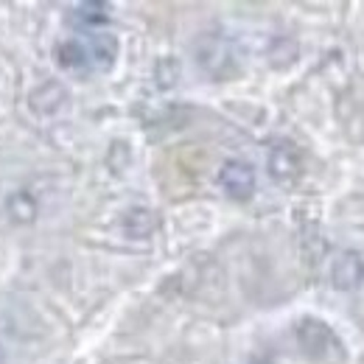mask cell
<instances>
[{
    "mask_svg": "<svg viewBox=\"0 0 364 364\" xmlns=\"http://www.w3.org/2000/svg\"><path fill=\"white\" fill-rule=\"evenodd\" d=\"M297 345L311 359H333V356H342L345 350L333 328L317 317H303L297 322Z\"/></svg>",
    "mask_w": 364,
    "mask_h": 364,
    "instance_id": "6da1fadb",
    "label": "cell"
},
{
    "mask_svg": "<svg viewBox=\"0 0 364 364\" xmlns=\"http://www.w3.org/2000/svg\"><path fill=\"white\" fill-rule=\"evenodd\" d=\"M331 286L339 291H356L364 286V252L342 250L331 267Z\"/></svg>",
    "mask_w": 364,
    "mask_h": 364,
    "instance_id": "7a4b0ae2",
    "label": "cell"
},
{
    "mask_svg": "<svg viewBox=\"0 0 364 364\" xmlns=\"http://www.w3.org/2000/svg\"><path fill=\"white\" fill-rule=\"evenodd\" d=\"M219 185L225 188L230 199L247 202L255 193V168L244 160H228L219 171Z\"/></svg>",
    "mask_w": 364,
    "mask_h": 364,
    "instance_id": "3957f363",
    "label": "cell"
},
{
    "mask_svg": "<svg viewBox=\"0 0 364 364\" xmlns=\"http://www.w3.org/2000/svg\"><path fill=\"white\" fill-rule=\"evenodd\" d=\"M196 62L210 76H228L232 70V48L222 37H205L196 46Z\"/></svg>",
    "mask_w": 364,
    "mask_h": 364,
    "instance_id": "277c9868",
    "label": "cell"
},
{
    "mask_svg": "<svg viewBox=\"0 0 364 364\" xmlns=\"http://www.w3.org/2000/svg\"><path fill=\"white\" fill-rule=\"evenodd\" d=\"M269 177L274 182H280V185H289V182H294L300 177V171H303V157H300V151H297V146L294 143H274L272 151H269Z\"/></svg>",
    "mask_w": 364,
    "mask_h": 364,
    "instance_id": "5b68a950",
    "label": "cell"
},
{
    "mask_svg": "<svg viewBox=\"0 0 364 364\" xmlns=\"http://www.w3.org/2000/svg\"><path fill=\"white\" fill-rule=\"evenodd\" d=\"M154 230H157V213L149 208H132L124 216V232L132 241H146Z\"/></svg>",
    "mask_w": 364,
    "mask_h": 364,
    "instance_id": "8992f818",
    "label": "cell"
},
{
    "mask_svg": "<svg viewBox=\"0 0 364 364\" xmlns=\"http://www.w3.org/2000/svg\"><path fill=\"white\" fill-rule=\"evenodd\" d=\"M56 59H59L62 68L76 70V73H85V70L92 65L90 50H87V46H82L79 40H68V43H62V46L56 48Z\"/></svg>",
    "mask_w": 364,
    "mask_h": 364,
    "instance_id": "52a82bcc",
    "label": "cell"
},
{
    "mask_svg": "<svg viewBox=\"0 0 364 364\" xmlns=\"http://www.w3.org/2000/svg\"><path fill=\"white\" fill-rule=\"evenodd\" d=\"M65 98H68V92H65L62 85L48 82L40 90L31 92V107H34L37 112H43V115H50V112H56V109L65 104Z\"/></svg>",
    "mask_w": 364,
    "mask_h": 364,
    "instance_id": "ba28073f",
    "label": "cell"
},
{
    "mask_svg": "<svg viewBox=\"0 0 364 364\" xmlns=\"http://www.w3.org/2000/svg\"><path fill=\"white\" fill-rule=\"evenodd\" d=\"M90 50V62L95 68H101V70H107V68H112V62H115V56H118V40L112 37V34H98V37H92V43L87 46Z\"/></svg>",
    "mask_w": 364,
    "mask_h": 364,
    "instance_id": "9c48e42d",
    "label": "cell"
},
{
    "mask_svg": "<svg viewBox=\"0 0 364 364\" xmlns=\"http://www.w3.org/2000/svg\"><path fill=\"white\" fill-rule=\"evenodd\" d=\"M73 23L79 26H87V28H95V26H104L109 23V6L107 3H98V0H87V3H79L73 6Z\"/></svg>",
    "mask_w": 364,
    "mask_h": 364,
    "instance_id": "30bf717a",
    "label": "cell"
},
{
    "mask_svg": "<svg viewBox=\"0 0 364 364\" xmlns=\"http://www.w3.org/2000/svg\"><path fill=\"white\" fill-rule=\"evenodd\" d=\"M9 216L17 222V225H31L37 219V202L28 196V193H11L9 199Z\"/></svg>",
    "mask_w": 364,
    "mask_h": 364,
    "instance_id": "8fae6325",
    "label": "cell"
},
{
    "mask_svg": "<svg viewBox=\"0 0 364 364\" xmlns=\"http://www.w3.org/2000/svg\"><path fill=\"white\" fill-rule=\"evenodd\" d=\"M154 82H157L163 90L174 87V85L180 82V62L171 59V56H163V59L157 62V68H154Z\"/></svg>",
    "mask_w": 364,
    "mask_h": 364,
    "instance_id": "7c38bea8",
    "label": "cell"
},
{
    "mask_svg": "<svg viewBox=\"0 0 364 364\" xmlns=\"http://www.w3.org/2000/svg\"><path fill=\"white\" fill-rule=\"evenodd\" d=\"M3 359H6V350H3V345H0V364H3Z\"/></svg>",
    "mask_w": 364,
    "mask_h": 364,
    "instance_id": "4fadbf2b",
    "label": "cell"
}]
</instances>
